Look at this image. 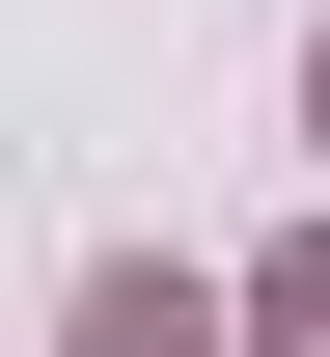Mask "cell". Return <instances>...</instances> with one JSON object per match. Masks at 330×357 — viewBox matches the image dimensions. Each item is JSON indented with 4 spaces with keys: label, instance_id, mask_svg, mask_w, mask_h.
Returning <instances> with one entry per match:
<instances>
[{
    "label": "cell",
    "instance_id": "obj_3",
    "mask_svg": "<svg viewBox=\"0 0 330 357\" xmlns=\"http://www.w3.org/2000/svg\"><path fill=\"white\" fill-rule=\"evenodd\" d=\"M303 137H330V55H303Z\"/></svg>",
    "mask_w": 330,
    "mask_h": 357
},
{
    "label": "cell",
    "instance_id": "obj_1",
    "mask_svg": "<svg viewBox=\"0 0 330 357\" xmlns=\"http://www.w3.org/2000/svg\"><path fill=\"white\" fill-rule=\"evenodd\" d=\"M55 357H248V303H220V275H83Z\"/></svg>",
    "mask_w": 330,
    "mask_h": 357
},
{
    "label": "cell",
    "instance_id": "obj_2",
    "mask_svg": "<svg viewBox=\"0 0 330 357\" xmlns=\"http://www.w3.org/2000/svg\"><path fill=\"white\" fill-rule=\"evenodd\" d=\"M248 357H330V248H276V275H248Z\"/></svg>",
    "mask_w": 330,
    "mask_h": 357
}]
</instances>
